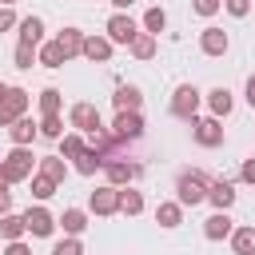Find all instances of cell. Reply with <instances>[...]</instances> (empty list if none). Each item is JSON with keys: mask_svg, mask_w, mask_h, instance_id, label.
Returning <instances> with one entry per match:
<instances>
[{"mask_svg": "<svg viewBox=\"0 0 255 255\" xmlns=\"http://www.w3.org/2000/svg\"><path fill=\"white\" fill-rule=\"evenodd\" d=\"M155 223H159V227H179V223H183V203H179V199L159 203V207H155Z\"/></svg>", "mask_w": 255, "mask_h": 255, "instance_id": "ffe728a7", "label": "cell"}, {"mask_svg": "<svg viewBox=\"0 0 255 255\" xmlns=\"http://www.w3.org/2000/svg\"><path fill=\"white\" fill-rule=\"evenodd\" d=\"M128 48H131V56H135V60H151V56H155V36H151V32H139Z\"/></svg>", "mask_w": 255, "mask_h": 255, "instance_id": "484cf974", "label": "cell"}, {"mask_svg": "<svg viewBox=\"0 0 255 255\" xmlns=\"http://www.w3.org/2000/svg\"><path fill=\"white\" fill-rule=\"evenodd\" d=\"M207 175L203 171H183L179 179H175V199L183 203V207H195V203H203L207 199Z\"/></svg>", "mask_w": 255, "mask_h": 255, "instance_id": "7a4b0ae2", "label": "cell"}, {"mask_svg": "<svg viewBox=\"0 0 255 255\" xmlns=\"http://www.w3.org/2000/svg\"><path fill=\"white\" fill-rule=\"evenodd\" d=\"M231 247H235V255H255V227H235Z\"/></svg>", "mask_w": 255, "mask_h": 255, "instance_id": "cb8c5ba5", "label": "cell"}, {"mask_svg": "<svg viewBox=\"0 0 255 255\" xmlns=\"http://www.w3.org/2000/svg\"><path fill=\"white\" fill-rule=\"evenodd\" d=\"M4 255H32V251H28V243H24V239H12V243L4 247Z\"/></svg>", "mask_w": 255, "mask_h": 255, "instance_id": "ab89813d", "label": "cell"}, {"mask_svg": "<svg viewBox=\"0 0 255 255\" xmlns=\"http://www.w3.org/2000/svg\"><path fill=\"white\" fill-rule=\"evenodd\" d=\"M88 207H92L96 215H116V211H120V187H116V183L96 187V191H92V199H88Z\"/></svg>", "mask_w": 255, "mask_h": 255, "instance_id": "9c48e42d", "label": "cell"}, {"mask_svg": "<svg viewBox=\"0 0 255 255\" xmlns=\"http://www.w3.org/2000/svg\"><path fill=\"white\" fill-rule=\"evenodd\" d=\"M4 96H8V84H0V100H4Z\"/></svg>", "mask_w": 255, "mask_h": 255, "instance_id": "f6af8a7d", "label": "cell"}, {"mask_svg": "<svg viewBox=\"0 0 255 255\" xmlns=\"http://www.w3.org/2000/svg\"><path fill=\"white\" fill-rule=\"evenodd\" d=\"M24 223H28V231H32V235L48 239V235L56 231V223H60V219H56L48 207H28V211H24Z\"/></svg>", "mask_w": 255, "mask_h": 255, "instance_id": "30bf717a", "label": "cell"}, {"mask_svg": "<svg viewBox=\"0 0 255 255\" xmlns=\"http://www.w3.org/2000/svg\"><path fill=\"white\" fill-rule=\"evenodd\" d=\"M120 211L124 215H139L143 211V195L135 187H120Z\"/></svg>", "mask_w": 255, "mask_h": 255, "instance_id": "f1b7e54d", "label": "cell"}, {"mask_svg": "<svg viewBox=\"0 0 255 255\" xmlns=\"http://www.w3.org/2000/svg\"><path fill=\"white\" fill-rule=\"evenodd\" d=\"M8 211H12V191L0 187V215H8Z\"/></svg>", "mask_w": 255, "mask_h": 255, "instance_id": "b9f144b4", "label": "cell"}, {"mask_svg": "<svg viewBox=\"0 0 255 255\" xmlns=\"http://www.w3.org/2000/svg\"><path fill=\"white\" fill-rule=\"evenodd\" d=\"M191 8H195L199 16H215V12L223 8V0H191Z\"/></svg>", "mask_w": 255, "mask_h": 255, "instance_id": "8d00e7d4", "label": "cell"}, {"mask_svg": "<svg viewBox=\"0 0 255 255\" xmlns=\"http://www.w3.org/2000/svg\"><path fill=\"white\" fill-rule=\"evenodd\" d=\"M108 4H112V8H116V12H124V8H131V4H135V0H108Z\"/></svg>", "mask_w": 255, "mask_h": 255, "instance_id": "ee69618b", "label": "cell"}, {"mask_svg": "<svg viewBox=\"0 0 255 255\" xmlns=\"http://www.w3.org/2000/svg\"><path fill=\"white\" fill-rule=\"evenodd\" d=\"M16 28H20V44H32V48L44 44V20L40 16H24Z\"/></svg>", "mask_w": 255, "mask_h": 255, "instance_id": "9a60e30c", "label": "cell"}, {"mask_svg": "<svg viewBox=\"0 0 255 255\" xmlns=\"http://www.w3.org/2000/svg\"><path fill=\"white\" fill-rule=\"evenodd\" d=\"M143 28H147L151 36H159V32L167 28V12H163V8H147V12H143Z\"/></svg>", "mask_w": 255, "mask_h": 255, "instance_id": "1f68e13d", "label": "cell"}, {"mask_svg": "<svg viewBox=\"0 0 255 255\" xmlns=\"http://www.w3.org/2000/svg\"><path fill=\"white\" fill-rule=\"evenodd\" d=\"M0 4H16V0H0Z\"/></svg>", "mask_w": 255, "mask_h": 255, "instance_id": "bcb514c9", "label": "cell"}, {"mask_svg": "<svg viewBox=\"0 0 255 255\" xmlns=\"http://www.w3.org/2000/svg\"><path fill=\"white\" fill-rule=\"evenodd\" d=\"M20 116H28V92L24 88H8V96L0 100V128H12Z\"/></svg>", "mask_w": 255, "mask_h": 255, "instance_id": "277c9868", "label": "cell"}, {"mask_svg": "<svg viewBox=\"0 0 255 255\" xmlns=\"http://www.w3.org/2000/svg\"><path fill=\"white\" fill-rule=\"evenodd\" d=\"M247 104H251V108H255V76H251V80H247Z\"/></svg>", "mask_w": 255, "mask_h": 255, "instance_id": "7bdbcfd3", "label": "cell"}, {"mask_svg": "<svg viewBox=\"0 0 255 255\" xmlns=\"http://www.w3.org/2000/svg\"><path fill=\"white\" fill-rule=\"evenodd\" d=\"M40 64H44V68H64V64H68V52H64L56 40H52V44H40Z\"/></svg>", "mask_w": 255, "mask_h": 255, "instance_id": "d4e9b609", "label": "cell"}, {"mask_svg": "<svg viewBox=\"0 0 255 255\" xmlns=\"http://www.w3.org/2000/svg\"><path fill=\"white\" fill-rule=\"evenodd\" d=\"M32 64H40V52L32 44H16V68H32Z\"/></svg>", "mask_w": 255, "mask_h": 255, "instance_id": "e575fe53", "label": "cell"}, {"mask_svg": "<svg viewBox=\"0 0 255 255\" xmlns=\"http://www.w3.org/2000/svg\"><path fill=\"white\" fill-rule=\"evenodd\" d=\"M84 147H88V143L80 139V131L60 135V155H64V159H80V155H84Z\"/></svg>", "mask_w": 255, "mask_h": 255, "instance_id": "4316f807", "label": "cell"}, {"mask_svg": "<svg viewBox=\"0 0 255 255\" xmlns=\"http://www.w3.org/2000/svg\"><path fill=\"white\" fill-rule=\"evenodd\" d=\"M68 120H72V128L76 131H100L104 124H100V108L96 104H88V100H80V104H72V112H68Z\"/></svg>", "mask_w": 255, "mask_h": 255, "instance_id": "8992f818", "label": "cell"}, {"mask_svg": "<svg viewBox=\"0 0 255 255\" xmlns=\"http://www.w3.org/2000/svg\"><path fill=\"white\" fill-rule=\"evenodd\" d=\"M199 48H203V56H223V52L231 48V40H227V32H223V28H203Z\"/></svg>", "mask_w": 255, "mask_h": 255, "instance_id": "7c38bea8", "label": "cell"}, {"mask_svg": "<svg viewBox=\"0 0 255 255\" xmlns=\"http://www.w3.org/2000/svg\"><path fill=\"white\" fill-rule=\"evenodd\" d=\"M8 135H12V143H20V147H28L36 135H40V124H32L28 116H20L12 128H8Z\"/></svg>", "mask_w": 255, "mask_h": 255, "instance_id": "e0dca14e", "label": "cell"}, {"mask_svg": "<svg viewBox=\"0 0 255 255\" xmlns=\"http://www.w3.org/2000/svg\"><path fill=\"white\" fill-rule=\"evenodd\" d=\"M104 163H108V159H104L96 147H84V155L76 159V171H80V175H96V167H104Z\"/></svg>", "mask_w": 255, "mask_h": 255, "instance_id": "83f0119b", "label": "cell"}, {"mask_svg": "<svg viewBox=\"0 0 255 255\" xmlns=\"http://www.w3.org/2000/svg\"><path fill=\"white\" fill-rule=\"evenodd\" d=\"M60 227H64V231H68V235H80V231H84V227H88V215H84V211H80V207H68V211H64V215H60Z\"/></svg>", "mask_w": 255, "mask_h": 255, "instance_id": "f546056e", "label": "cell"}, {"mask_svg": "<svg viewBox=\"0 0 255 255\" xmlns=\"http://www.w3.org/2000/svg\"><path fill=\"white\" fill-rule=\"evenodd\" d=\"M231 104H235V100H231V92H227V88H211V92H207V108H211V116H215V120L231 116Z\"/></svg>", "mask_w": 255, "mask_h": 255, "instance_id": "ac0fdd59", "label": "cell"}, {"mask_svg": "<svg viewBox=\"0 0 255 255\" xmlns=\"http://www.w3.org/2000/svg\"><path fill=\"white\" fill-rule=\"evenodd\" d=\"M0 255H4V247H0Z\"/></svg>", "mask_w": 255, "mask_h": 255, "instance_id": "7dc6e473", "label": "cell"}, {"mask_svg": "<svg viewBox=\"0 0 255 255\" xmlns=\"http://www.w3.org/2000/svg\"><path fill=\"white\" fill-rule=\"evenodd\" d=\"M112 104H116V112H139L143 96H139V88H131V84H120V88H116V96H112Z\"/></svg>", "mask_w": 255, "mask_h": 255, "instance_id": "2e32d148", "label": "cell"}, {"mask_svg": "<svg viewBox=\"0 0 255 255\" xmlns=\"http://www.w3.org/2000/svg\"><path fill=\"white\" fill-rule=\"evenodd\" d=\"M231 231H235V219L227 211H215V215L203 219V235L207 239H231Z\"/></svg>", "mask_w": 255, "mask_h": 255, "instance_id": "8fae6325", "label": "cell"}, {"mask_svg": "<svg viewBox=\"0 0 255 255\" xmlns=\"http://www.w3.org/2000/svg\"><path fill=\"white\" fill-rule=\"evenodd\" d=\"M32 163H36V155L28 151V147H12L4 159H0V171H4V179L8 183H24V179H32Z\"/></svg>", "mask_w": 255, "mask_h": 255, "instance_id": "6da1fadb", "label": "cell"}, {"mask_svg": "<svg viewBox=\"0 0 255 255\" xmlns=\"http://www.w3.org/2000/svg\"><path fill=\"white\" fill-rule=\"evenodd\" d=\"M112 135H116L120 143L139 139V135H143V116H139V112H116V120H112Z\"/></svg>", "mask_w": 255, "mask_h": 255, "instance_id": "5b68a950", "label": "cell"}, {"mask_svg": "<svg viewBox=\"0 0 255 255\" xmlns=\"http://www.w3.org/2000/svg\"><path fill=\"white\" fill-rule=\"evenodd\" d=\"M104 171H108V183H116V187L139 175V167H135V163H120V159H108V163H104Z\"/></svg>", "mask_w": 255, "mask_h": 255, "instance_id": "d6986e66", "label": "cell"}, {"mask_svg": "<svg viewBox=\"0 0 255 255\" xmlns=\"http://www.w3.org/2000/svg\"><path fill=\"white\" fill-rule=\"evenodd\" d=\"M52 255H84V247H80L76 235H68V239H60V243L52 247Z\"/></svg>", "mask_w": 255, "mask_h": 255, "instance_id": "d590c367", "label": "cell"}, {"mask_svg": "<svg viewBox=\"0 0 255 255\" xmlns=\"http://www.w3.org/2000/svg\"><path fill=\"white\" fill-rule=\"evenodd\" d=\"M207 199H211L215 211H227V207L235 203V183H231V179H215V183L207 187Z\"/></svg>", "mask_w": 255, "mask_h": 255, "instance_id": "4fadbf2b", "label": "cell"}, {"mask_svg": "<svg viewBox=\"0 0 255 255\" xmlns=\"http://www.w3.org/2000/svg\"><path fill=\"white\" fill-rule=\"evenodd\" d=\"M40 135H44V139H60V135H64V120H60V116H44V120H40Z\"/></svg>", "mask_w": 255, "mask_h": 255, "instance_id": "836d02e7", "label": "cell"}, {"mask_svg": "<svg viewBox=\"0 0 255 255\" xmlns=\"http://www.w3.org/2000/svg\"><path fill=\"white\" fill-rule=\"evenodd\" d=\"M239 175H243V183H255V159H243V171Z\"/></svg>", "mask_w": 255, "mask_h": 255, "instance_id": "60d3db41", "label": "cell"}, {"mask_svg": "<svg viewBox=\"0 0 255 255\" xmlns=\"http://www.w3.org/2000/svg\"><path fill=\"white\" fill-rule=\"evenodd\" d=\"M56 44L68 52V60H72V56H84V32H80V28H64V32L56 36Z\"/></svg>", "mask_w": 255, "mask_h": 255, "instance_id": "44dd1931", "label": "cell"}, {"mask_svg": "<svg viewBox=\"0 0 255 255\" xmlns=\"http://www.w3.org/2000/svg\"><path fill=\"white\" fill-rule=\"evenodd\" d=\"M24 231H28V223H24V215H0V239H24Z\"/></svg>", "mask_w": 255, "mask_h": 255, "instance_id": "7402d4cb", "label": "cell"}, {"mask_svg": "<svg viewBox=\"0 0 255 255\" xmlns=\"http://www.w3.org/2000/svg\"><path fill=\"white\" fill-rule=\"evenodd\" d=\"M60 104H64V92H56V88H44L40 92V112L44 116H60Z\"/></svg>", "mask_w": 255, "mask_h": 255, "instance_id": "4dcf8cb0", "label": "cell"}, {"mask_svg": "<svg viewBox=\"0 0 255 255\" xmlns=\"http://www.w3.org/2000/svg\"><path fill=\"white\" fill-rule=\"evenodd\" d=\"M223 8H227L231 16H247V12H251V0H223Z\"/></svg>", "mask_w": 255, "mask_h": 255, "instance_id": "f35d334b", "label": "cell"}, {"mask_svg": "<svg viewBox=\"0 0 255 255\" xmlns=\"http://www.w3.org/2000/svg\"><path fill=\"white\" fill-rule=\"evenodd\" d=\"M40 175H48V179L64 183V175H68V163H64V155H40Z\"/></svg>", "mask_w": 255, "mask_h": 255, "instance_id": "603a6c76", "label": "cell"}, {"mask_svg": "<svg viewBox=\"0 0 255 255\" xmlns=\"http://www.w3.org/2000/svg\"><path fill=\"white\" fill-rule=\"evenodd\" d=\"M84 56L92 64H108L112 60V40L108 36H84Z\"/></svg>", "mask_w": 255, "mask_h": 255, "instance_id": "5bb4252c", "label": "cell"}, {"mask_svg": "<svg viewBox=\"0 0 255 255\" xmlns=\"http://www.w3.org/2000/svg\"><path fill=\"white\" fill-rule=\"evenodd\" d=\"M56 187H60L56 179H48V175H32V195H36L40 203H44V199H52V195H56Z\"/></svg>", "mask_w": 255, "mask_h": 255, "instance_id": "d6a6232c", "label": "cell"}, {"mask_svg": "<svg viewBox=\"0 0 255 255\" xmlns=\"http://www.w3.org/2000/svg\"><path fill=\"white\" fill-rule=\"evenodd\" d=\"M195 112H199V88L179 84V88H175V96H171V116L191 124V120H195Z\"/></svg>", "mask_w": 255, "mask_h": 255, "instance_id": "3957f363", "label": "cell"}, {"mask_svg": "<svg viewBox=\"0 0 255 255\" xmlns=\"http://www.w3.org/2000/svg\"><path fill=\"white\" fill-rule=\"evenodd\" d=\"M135 36H139V28H135V20H131L128 12L108 16V40H112V44H131Z\"/></svg>", "mask_w": 255, "mask_h": 255, "instance_id": "ba28073f", "label": "cell"}, {"mask_svg": "<svg viewBox=\"0 0 255 255\" xmlns=\"http://www.w3.org/2000/svg\"><path fill=\"white\" fill-rule=\"evenodd\" d=\"M20 20H16V12L8 8V4H0V32H8V28H16Z\"/></svg>", "mask_w": 255, "mask_h": 255, "instance_id": "74e56055", "label": "cell"}, {"mask_svg": "<svg viewBox=\"0 0 255 255\" xmlns=\"http://www.w3.org/2000/svg\"><path fill=\"white\" fill-rule=\"evenodd\" d=\"M191 135H195L199 147H219V143H223V124H219L215 116H207V120H191Z\"/></svg>", "mask_w": 255, "mask_h": 255, "instance_id": "52a82bcc", "label": "cell"}]
</instances>
